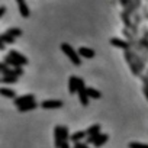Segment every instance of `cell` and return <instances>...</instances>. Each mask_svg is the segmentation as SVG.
<instances>
[{"instance_id": "cell-15", "label": "cell", "mask_w": 148, "mask_h": 148, "mask_svg": "<svg viewBox=\"0 0 148 148\" xmlns=\"http://www.w3.org/2000/svg\"><path fill=\"white\" fill-rule=\"evenodd\" d=\"M86 135H87V131H77V132H74L70 138H71V141H73V142H80Z\"/></svg>"}, {"instance_id": "cell-2", "label": "cell", "mask_w": 148, "mask_h": 148, "mask_svg": "<svg viewBox=\"0 0 148 148\" xmlns=\"http://www.w3.org/2000/svg\"><path fill=\"white\" fill-rule=\"evenodd\" d=\"M54 138H55V148H60L62 141L68 139V129L65 126H55L54 128Z\"/></svg>"}, {"instance_id": "cell-29", "label": "cell", "mask_w": 148, "mask_h": 148, "mask_svg": "<svg viewBox=\"0 0 148 148\" xmlns=\"http://www.w3.org/2000/svg\"><path fill=\"white\" fill-rule=\"evenodd\" d=\"M6 49V45H5V42H2L0 41V51H5Z\"/></svg>"}, {"instance_id": "cell-18", "label": "cell", "mask_w": 148, "mask_h": 148, "mask_svg": "<svg viewBox=\"0 0 148 148\" xmlns=\"http://www.w3.org/2000/svg\"><path fill=\"white\" fill-rule=\"evenodd\" d=\"M6 34L12 35L13 38H18V36H22V35H23V31H22L21 28H9V29L6 31Z\"/></svg>"}, {"instance_id": "cell-17", "label": "cell", "mask_w": 148, "mask_h": 148, "mask_svg": "<svg viewBox=\"0 0 148 148\" xmlns=\"http://www.w3.org/2000/svg\"><path fill=\"white\" fill-rule=\"evenodd\" d=\"M108 139H109V136H108L106 134H99V135H97V138H96V142H95L93 145H95V147H102Z\"/></svg>"}, {"instance_id": "cell-22", "label": "cell", "mask_w": 148, "mask_h": 148, "mask_svg": "<svg viewBox=\"0 0 148 148\" xmlns=\"http://www.w3.org/2000/svg\"><path fill=\"white\" fill-rule=\"evenodd\" d=\"M18 77L16 76H3L2 77V83L3 84H9V83H16Z\"/></svg>"}, {"instance_id": "cell-14", "label": "cell", "mask_w": 148, "mask_h": 148, "mask_svg": "<svg viewBox=\"0 0 148 148\" xmlns=\"http://www.w3.org/2000/svg\"><path fill=\"white\" fill-rule=\"evenodd\" d=\"M0 71H2L3 76H15V68H9V65L6 62L0 64Z\"/></svg>"}, {"instance_id": "cell-21", "label": "cell", "mask_w": 148, "mask_h": 148, "mask_svg": "<svg viewBox=\"0 0 148 148\" xmlns=\"http://www.w3.org/2000/svg\"><path fill=\"white\" fill-rule=\"evenodd\" d=\"M0 41L2 42H5V44H13L15 42V38L12 36V35H9V34H2V36H0Z\"/></svg>"}, {"instance_id": "cell-10", "label": "cell", "mask_w": 148, "mask_h": 148, "mask_svg": "<svg viewBox=\"0 0 148 148\" xmlns=\"http://www.w3.org/2000/svg\"><path fill=\"white\" fill-rule=\"evenodd\" d=\"M110 44H112L113 47L122 48V49H125V51H128L129 47H131L128 42H125V41H122V39H119V38H110Z\"/></svg>"}, {"instance_id": "cell-28", "label": "cell", "mask_w": 148, "mask_h": 148, "mask_svg": "<svg viewBox=\"0 0 148 148\" xmlns=\"http://www.w3.org/2000/svg\"><path fill=\"white\" fill-rule=\"evenodd\" d=\"M60 148H70V144H68L67 141H62V144H61Z\"/></svg>"}, {"instance_id": "cell-9", "label": "cell", "mask_w": 148, "mask_h": 148, "mask_svg": "<svg viewBox=\"0 0 148 148\" xmlns=\"http://www.w3.org/2000/svg\"><path fill=\"white\" fill-rule=\"evenodd\" d=\"M9 55H12L15 60H18L22 65H26V64H28V58H26L25 55H22V54H21L19 51H16V49H10V51H9Z\"/></svg>"}, {"instance_id": "cell-11", "label": "cell", "mask_w": 148, "mask_h": 148, "mask_svg": "<svg viewBox=\"0 0 148 148\" xmlns=\"http://www.w3.org/2000/svg\"><path fill=\"white\" fill-rule=\"evenodd\" d=\"M3 62H6L8 65H10V67H13V68H18V67H22V64L18 61V60H15L12 55H5V58H3Z\"/></svg>"}, {"instance_id": "cell-4", "label": "cell", "mask_w": 148, "mask_h": 148, "mask_svg": "<svg viewBox=\"0 0 148 148\" xmlns=\"http://www.w3.org/2000/svg\"><path fill=\"white\" fill-rule=\"evenodd\" d=\"M35 100V96L34 95H25V96H18L16 99H15V105L18 106V108H21L22 105H25V103H29V102H34Z\"/></svg>"}, {"instance_id": "cell-23", "label": "cell", "mask_w": 148, "mask_h": 148, "mask_svg": "<svg viewBox=\"0 0 148 148\" xmlns=\"http://www.w3.org/2000/svg\"><path fill=\"white\" fill-rule=\"evenodd\" d=\"M129 148H148L147 144H142V142H131L129 144Z\"/></svg>"}, {"instance_id": "cell-20", "label": "cell", "mask_w": 148, "mask_h": 148, "mask_svg": "<svg viewBox=\"0 0 148 148\" xmlns=\"http://www.w3.org/2000/svg\"><path fill=\"white\" fill-rule=\"evenodd\" d=\"M87 95H89V97H93V99H100L102 97L100 92L93 89V87H87Z\"/></svg>"}, {"instance_id": "cell-30", "label": "cell", "mask_w": 148, "mask_h": 148, "mask_svg": "<svg viewBox=\"0 0 148 148\" xmlns=\"http://www.w3.org/2000/svg\"><path fill=\"white\" fill-rule=\"evenodd\" d=\"M144 95H145V97L148 100V87H145V86H144Z\"/></svg>"}, {"instance_id": "cell-5", "label": "cell", "mask_w": 148, "mask_h": 148, "mask_svg": "<svg viewBox=\"0 0 148 148\" xmlns=\"http://www.w3.org/2000/svg\"><path fill=\"white\" fill-rule=\"evenodd\" d=\"M61 106H62L61 100H44L41 103V108H44V109H58Z\"/></svg>"}, {"instance_id": "cell-1", "label": "cell", "mask_w": 148, "mask_h": 148, "mask_svg": "<svg viewBox=\"0 0 148 148\" xmlns=\"http://www.w3.org/2000/svg\"><path fill=\"white\" fill-rule=\"evenodd\" d=\"M61 51L70 58V61L74 64V65H82V57H80V54H79V51H76L70 44H67V42H64V44H61Z\"/></svg>"}, {"instance_id": "cell-25", "label": "cell", "mask_w": 148, "mask_h": 148, "mask_svg": "<svg viewBox=\"0 0 148 148\" xmlns=\"http://www.w3.org/2000/svg\"><path fill=\"white\" fill-rule=\"evenodd\" d=\"M74 148H89L86 144H82V142H76L74 144Z\"/></svg>"}, {"instance_id": "cell-7", "label": "cell", "mask_w": 148, "mask_h": 148, "mask_svg": "<svg viewBox=\"0 0 148 148\" xmlns=\"http://www.w3.org/2000/svg\"><path fill=\"white\" fill-rule=\"evenodd\" d=\"M77 51H79L80 57H83V58H93V57L96 55L95 49H92V48H89V47H80Z\"/></svg>"}, {"instance_id": "cell-19", "label": "cell", "mask_w": 148, "mask_h": 148, "mask_svg": "<svg viewBox=\"0 0 148 148\" xmlns=\"http://www.w3.org/2000/svg\"><path fill=\"white\" fill-rule=\"evenodd\" d=\"M121 16H122V19H123V23H125V26H126V28H129V29H134V31L136 29V28L132 25V22L129 21V15H128L126 12H123Z\"/></svg>"}, {"instance_id": "cell-12", "label": "cell", "mask_w": 148, "mask_h": 148, "mask_svg": "<svg viewBox=\"0 0 148 148\" xmlns=\"http://www.w3.org/2000/svg\"><path fill=\"white\" fill-rule=\"evenodd\" d=\"M36 108H38V103L34 100V102H29V103H25V105H22L21 108H18V110H19L21 113H23V112L34 110V109H36Z\"/></svg>"}, {"instance_id": "cell-8", "label": "cell", "mask_w": 148, "mask_h": 148, "mask_svg": "<svg viewBox=\"0 0 148 148\" xmlns=\"http://www.w3.org/2000/svg\"><path fill=\"white\" fill-rule=\"evenodd\" d=\"M16 3L19 6V13L22 18H29V9H28V5L25 0H16Z\"/></svg>"}, {"instance_id": "cell-24", "label": "cell", "mask_w": 148, "mask_h": 148, "mask_svg": "<svg viewBox=\"0 0 148 148\" xmlns=\"http://www.w3.org/2000/svg\"><path fill=\"white\" fill-rule=\"evenodd\" d=\"M22 74H23V70H22V67H18V68H15V76H16V77L22 76Z\"/></svg>"}, {"instance_id": "cell-3", "label": "cell", "mask_w": 148, "mask_h": 148, "mask_svg": "<svg viewBox=\"0 0 148 148\" xmlns=\"http://www.w3.org/2000/svg\"><path fill=\"white\" fill-rule=\"evenodd\" d=\"M77 93H79V99H80V103L83 105V106H87L89 105V95H87V87H86V84H84V80L83 79H79V90H77Z\"/></svg>"}, {"instance_id": "cell-13", "label": "cell", "mask_w": 148, "mask_h": 148, "mask_svg": "<svg viewBox=\"0 0 148 148\" xmlns=\"http://www.w3.org/2000/svg\"><path fill=\"white\" fill-rule=\"evenodd\" d=\"M0 95H2L3 97H8V99H16L15 90L8 89V87H2V89H0Z\"/></svg>"}, {"instance_id": "cell-27", "label": "cell", "mask_w": 148, "mask_h": 148, "mask_svg": "<svg viewBox=\"0 0 148 148\" xmlns=\"http://www.w3.org/2000/svg\"><path fill=\"white\" fill-rule=\"evenodd\" d=\"M5 13H6V8H5V6H2V8H0V18H3V16H5Z\"/></svg>"}, {"instance_id": "cell-26", "label": "cell", "mask_w": 148, "mask_h": 148, "mask_svg": "<svg viewBox=\"0 0 148 148\" xmlns=\"http://www.w3.org/2000/svg\"><path fill=\"white\" fill-rule=\"evenodd\" d=\"M132 2H134V0H121V5L122 6H129Z\"/></svg>"}, {"instance_id": "cell-16", "label": "cell", "mask_w": 148, "mask_h": 148, "mask_svg": "<svg viewBox=\"0 0 148 148\" xmlns=\"http://www.w3.org/2000/svg\"><path fill=\"white\" fill-rule=\"evenodd\" d=\"M100 125L99 123H95V125H92V126H89V129H87V135L89 136H95V135H99L100 132Z\"/></svg>"}, {"instance_id": "cell-6", "label": "cell", "mask_w": 148, "mask_h": 148, "mask_svg": "<svg viewBox=\"0 0 148 148\" xmlns=\"http://www.w3.org/2000/svg\"><path fill=\"white\" fill-rule=\"evenodd\" d=\"M77 90H79V77L71 76L68 79V92L70 93H77Z\"/></svg>"}]
</instances>
